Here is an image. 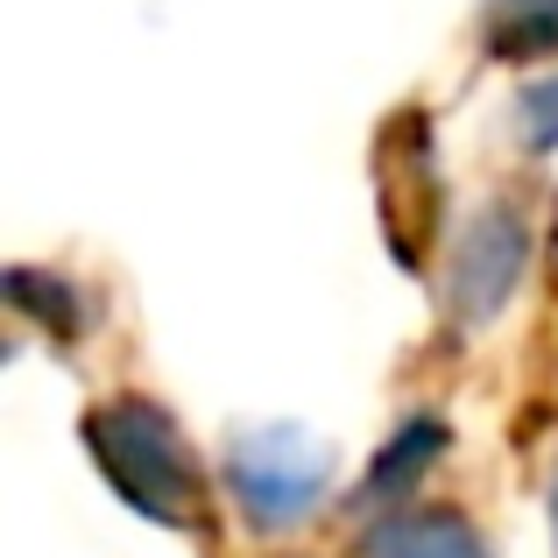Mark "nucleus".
<instances>
[{
    "label": "nucleus",
    "instance_id": "3",
    "mask_svg": "<svg viewBox=\"0 0 558 558\" xmlns=\"http://www.w3.org/2000/svg\"><path fill=\"white\" fill-rule=\"evenodd\" d=\"M531 269V213L517 198H488L446 247V312L466 332H488Z\"/></svg>",
    "mask_w": 558,
    "mask_h": 558
},
{
    "label": "nucleus",
    "instance_id": "8",
    "mask_svg": "<svg viewBox=\"0 0 558 558\" xmlns=\"http://www.w3.org/2000/svg\"><path fill=\"white\" fill-rule=\"evenodd\" d=\"M551 545H558V481H551Z\"/></svg>",
    "mask_w": 558,
    "mask_h": 558
},
{
    "label": "nucleus",
    "instance_id": "1",
    "mask_svg": "<svg viewBox=\"0 0 558 558\" xmlns=\"http://www.w3.org/2000/svg\"><path fill=\"white\" fill-rule=\"evenodd\" d=\"M85 446H93L99 474L113 481L128 509H142L149 523L170 531H198L205 523V466L191 452L184 424L170 417L156 396H107V403L85 417Z\"/></svg>",
    "mask_w": 558,
    "mask_h": 558
},
{
    "label": "nucleus",
    "instance_id": "2",
    "mask_svg": "<svg viewBox=\"0 0 558 558\" xmlns=\"http://www.w3.org/2000/svg\"><path fill=\"white\" fill-rule=\"evenodd\" d=\"M227 502L241 509V523L255 537H290L326 509L332 488V452L312 432H290V424H262L241 432L227 446Z\"/></svg>",
    "mask_w": 558,
    "mask_h": 558
},
{
    "label": "nucleus",
    "instance_id": "6",
    "mask_svg": "<svg viewBox=\"0 0 558 558\" xmlns=\"http://www.w3.org/2000/svg\"><path fill=\"white\" fill-rule=\"evenodd\" d=\"M488 50L495 57H551L558 50V0H488Z\"/></svg>",
    "mask_w": 558,
    "mask_h": 558
},
{
    "label": "nucleus",
    "instance_id": "5",
    "mask_svg": "<svg viewBox=\"0 0 558 558\" xmlns=\"http://www.w3.org/2000/svg\"><path fill=\"white\" fill-rule=\"evenodd\" d=\"M438 452H446V424L438 417H410L403 432L389 438V446L375 452L368 481H361V509H396L417 495V481L438 466Z\"/></svg>",
    "mask_w": 558,
    "mask_h": 558
},
{
    "label": "nucleus",
    "instance_id": "7",
    "mask_svg": "<svg viewBox=\"0 0 558 558\" xmlns=\"http://www.w3.org/2000/svg\"><path fill=\"white\" fill-rule=\"evenodd\" d=\"M517 121H523V135H531V149H558V78L531 85V93L517 99Z\"/></svg>",
    "mask_w": 558,
    "mask_h": 558
},
{
    "label": "nucleus",
    "instance_id": "4",
    "mask_svg": "<svg viewBox=\"0 0 558 558\" xmlns=\"http://www.w3.org/2000/svg\"><path fill=\"white\" fill-rule=\"evenodd\" d=\"M361 558H495V551L460 509H389L361 537Z\"/></svg>",
    "mask_w": 558,
    "mask_h": 558
}]
</instances>
